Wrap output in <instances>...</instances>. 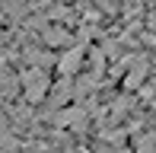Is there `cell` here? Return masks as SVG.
Segmentation results:
<instances>
[{
    "instance_id": "obj_5",
    "label": "cell",
    "mask_w": 156,
    "mask_h": 153,
    "mask_svg": "<svg viewBox=\"0 0 156 153\" xmlns=\"http://www.w3.org/2000/svg\"><path fill=\"white\" fill-rule=\"evenodd\" d=\"M131 70L124 73V89L127 93H137L140 86H144V80H147V70H150V67H147V61L144 58H131Z\"/></svg>"
},
{
    "instance_id": "obj_6",
    "label": "cell",
    "mask_w": 156,
    "mask_h": 153,
    "mask_svg": "<svg viewBox=\"0 0 156 153\" xmlns=\"http://www.w3.org/2000/svg\"><path fill=\"white\" fill-rule=\"evenodd\" d=\"M26 61L35 67H45V70L54 73V61H58V54L48 51V48H32V51H26Z\"/></svg>"
},
{
    "instance_id": "obj_1",
    "label": "cell",
    "mask_w": 156,
    "mask_h": 153,
    "mask_svg": "<svg viewBox=\"0 0 156 153\" xmlns=\"http://www.w3.org/2000/svg\"><path fill=\"white\" fill-rule=\"evenodd\" d=\"M19 83H23L26 102H29V105H38V102H45V96H48V86H51V70L29 64V70L19 76Z\"/></svg>"
},
{
    "instance_id": "obj_3",
    "label": "cell",
    "mask_w": 156,
    "mask_h": 153,
    "mask_svg": "<svg viewBox=\"0 0 156 153\" xmlns=\"http://www.w3.org/2000/svg\"><path fill=\"white\" fill-rule=\"evenodd\" d=\"M83 61H86V48L80 45H70L64 54H58V61H54V70H58L61 76H76L83 70Z\"/></svg>"
},
{
    "instance_id": "obj_4",
    "label": "cell",
    "mask_w": 156,
    "mask_h": 153,
    "mask_svg": "<svg viewBox=\"0 0 156 153\" xmlns=\"http://www.w3.org/2000/svg\"><path fill=\"white\" fill-rule=\"evenodd\" d=\"M45 102H48L51 112L61 109V105H67V102H73V76H61L58 73V80H51V86H48Z\"/></svg>"
},
{
    "instance_id": "obj_2",
    "label": "cell",
    "mask_w": 156,
    "mask_h": 153,
    "mask_svg": "<svg viewBox=\"0 0 156 153\" xmlns=\"http://www.w3.org/2000/svg\"><path fill=\"white\" fill-rule=\"evenodd\" d=\"M45 121L48 124H54V128H67V131H83L89 124V112L80 105V99H76V105H61V109H54V112H48L45 115Z\"/></svg>"
},
{
    "instance_id": "obj_7",
    "label": "cell",
    "mask_w": 156,
    "mask_h": 153,
    "mask_svg": "<svg viewBox=\"0 0 156 153\" xmlns=\"http://www.w3.org/2000/svg\"><path fill=\"white\" fill-rule=\"evenodd\" d=\"M41 38H45V45L48 48H64V45H70V32L67 29H61V26H48V29H41Z\"/></svg>"
},
{
    "instance_id": "obj_8",
    "label": "cell",
    "mask_w": 156,
    "mask_h": 153,
    "mask_svg": "<svg viewBox=\"0 0 156 153\" xmlns=\"http://www.w3.org/2000/svg\"><path fill=\"white\" fill-rule=\"evenodd\" d=\"M150 109H156V93H153V96H150Z\"/></svg>"
}]
</instances>
